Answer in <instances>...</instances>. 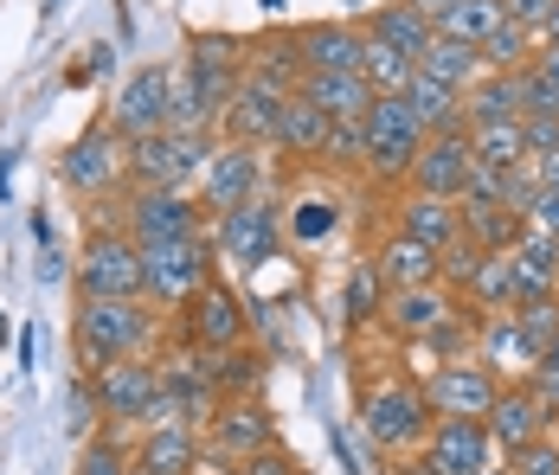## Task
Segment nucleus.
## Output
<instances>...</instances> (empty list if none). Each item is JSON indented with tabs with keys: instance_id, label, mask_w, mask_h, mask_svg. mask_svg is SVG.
I'll list each match as a JSON object with an SVG mask.
<instances>
[{
	"instance_id": "49530a36",
	"label": "nucleus",
	"mask_w": 559,
	"mask_h": 475,
	"mask_svg": "<svg viewBox=\"0 0 559 475\" xmlns=\"http://www.w3.org/2000/svg\"><path fill=\"white\" fill-rule=\"evenodd\" d=\"M322 161H335V167H354V174H360V167H367V122H335Z\"/></svg>"
},
{
	"instance_id": "423d86ee",
	"label": "nucleus",
	"mask_w": 559,
	"mask_h": 475,
	"mask_svg": "<svg viewBox=\"0 0 559 475\" xmlns=\"http://www.w3.org/2000/svg\"><path fill=\"white\" fill-rule=\"evenodd\" d=\"M142 270H148V302L155 309H187L219 276V258H213V238L193 231V238H155V245H142Z\"/></svg>"
},
{
	"instance_id": "13d9d810",
	"label": "nucleus",
	"mask_w": 559,
	"mask_h": 475,
	"mask_svg": "<svg viewBox=\"0 0 559 475\" xmlns=\"http://www.w3.org/2000/svg\"><path fill=\"white\" fill-rule=\"evenodd\" d=\"M534 174H540V187H559V149L554 155H534Z\"/></svg>"
},
{
	"instance_id": "72a5a7b5",
	"label": "nucleus",
	"mask_w": 559,
	"mask_h": 475,
	"mask_svg": "<svg viewBox=\"0 0 559 475\" xmlns=\"http://www.w3.org/2000/svg\"><path fill=\"white\" fill-rule=\"evenodd\" d=\"M200 354H206V347H200ZM206 372H213L219 399H258V385H264V354L245 347V341H231V347H213V354H206Z\"/></svg>"
},
{
	"instance_id": "20e7f679",
	"label": "nucleus",
	"mask_w": 559,
	"mask_h": 475,
	"mask_svg": "<svg viewBox=\"0 0 559 475\" xmlns=\"http://www.w3.org/2000/svg\"><path fill=\"white\" fill-rule=\"evenodd\" d=\"M283 231H289V225H283V206L271 193H258V200H245V206L206 218L213 258H219L225 270H264L283 251Z\"/></svg>"
},
{
	"instance_id": "58836bf2",
	"label": "nucleus",
	"mask_w": 559,
	"mask_h": 475,
	"mask_svg": "<svg viewBox=\"0 0 559 475\" xmlns=\"http://www.w3.org/2000/svg\"><path fill=\"white\" fill-rule=\"evenodd\" d=\"M341 309H347V328H373V321H380V309H386V276H380L373 258H360V264L347 270Z\"/></svg>"
},
{
	"instance_id": "c756f323",
	"label": "nucleus",
	"mask_w": 559,
	"mask_h": 475,
	"mask_svg": "<svg viewBox=\"0 0 559 475\" xmlns=\"http://www.w3.org/2000/svg\"><path fill=\"white\" fill-rule=\"evenodd\" d=\"M329 129H335V122H329L322 109L309 104V97H296V91H289L271 155H277V161H322V149H329Z\"/></svg>"
},
{
	"instance_id": "5701e85b",
	"label": "nucleus",
	"mask_w": 559,
	"mask_h": 475,
	"mask_svg": "<svg viewBox=\"0 0 559 475\" xmlns=\"http://www.w3.org/2000/svg\"><path fill=\"white\" fill-rule=\"evenodd\" d=\"M476 360L496 379H527L534 360H540V347L527 341V328L514 321V309H502V316H476Z\"/></svg>"
},
{
	"instance_id": "7ed1b4c3",
	"label": "nucleus",
	"mask_w": 559,
	"mask_h": 475,
	"mask_svg": "<svg viewBox=\"0 0 559 475\" xmlns=\"http://www.w3.org/2000/svg\"><path fill=\"white\" fill-rule=\"evenodd\" d=\"M78 296H148V270H142V245L135 231L116 218V225H91L78 264H71Z\"/></svg>"
},
{
	"instance_id": "5fc2aeb1",
	"label": "nucleus",
	"mask_w": 559,
	"mask_h": 475,
	"mask_svg": "<svg viewBox=\"0 0 559 475\" xmlns=\"http://www.w3.org/2000/svg\"><path fill=\"white\" fill-rule=\"evenodd\" d=\"M289 231H296V238H322V231H335V206H329V200H296Z\"/></svg>"
},
{
	"instance_id": "bb28decb",
	"label": "nucleus",
	"mask_w": 559,
	"mask_h": 475,
	"mask_svg": "<svg viewBox=\"0 0 559 475\" xmlns=\"http://www.w3.org/2000/svg\"><path fill=\"white\" fill-rule=\"evenodd\" d=\"M200 470V430L193 424H155L135 443V475H193Z\"/></svg>"
},
{
	"instance_id": "0eeeda50",
	"label": "nucleus",
	"mask_w": 559,
	"mask_h": 475,
	"mask_svg": "<svg viewBox=\"0 0 559 475\" xmlns=\"http://www.w3.org/2000/svg\"><path fill=\"white\" fill-rule=\"evenodd\" d=\"M219 149V129H162L148 142H129V180L135 187H193Z\"/></svg>"
},
{
	"instance_id": "f3484780",
	"label": "nucleus",
	"mask_w": 559,
	"mask_h": 475,
	"mask_svg": "<svg viewBox=\"0 0 559 475\" xmlns=\"http://www.w3.org/2000/svg\"><path fill=\"white\" fill-rule=\"evenodd\" d=\"M496 392H502V379L483 367L476 354H469V360H444V367L425 372V399H431L438 418H489Z\"/></svg>"
},
{
	"instance_id": "6ab92c4d",
	"label": "nucleus",
	"mask_w": 559,
	"mask_h": 475,
	"mask_svg": "<svg viewBox=\"0 0 559 475\" xmlns=\"http://www.w3.org/2000/svg\"><path fill=\"white\" fill-rule=\"evenodd\" d=\"M469 174H476V149H469V129H438V135H425V149L412 161V193H438V200H463V187H469Z\"/></svg>"
},
{
	"instance_id": "4be33fe9",
	"label": "nucleus",
	"mask_w": 559,
	"mask_h": 475,
	"mask_svg": "<svg viewBox=\"0 0 559 475\" xmlns=\"http://www.w3.org/2000/svg\"><path fill=\"white\" fill-rule=\"evenodd\" d=\"M444 316H456V289L450 283H418V289H386V309H380V321H386L392 341H405V347H418L431 328Z\"/></svg>"
},
{
	"instance_id": "473e14b6",
	"label": "nucleus",
	"mask_w": 559,
	"mask_h": 475,
	"mask_svg": "<svg viewBox=\"0 0 559 475\" xmlns=\"http://www.w3.org/2000/svg\"><path fill=\"white\" fill-rule=\"evenodd\" d=\"M521 302V276H514V258L508 251H489L483 270L469 276V289H463V309H476V316H502Z\"/></svg>"
},
{
	"instance_id": "393cba45",
	"label": "nucleus",
	"mask_w": 559,
	"mask_h": 475,
	"mask_svg": "<svg viewBox=\"0 0 559 475\" xmlns=\"http://www.w3.org/2000/svg\"><path fill=\"white\" fill-rule=\"evenodd\" d=\"M296 97H309L329 122H367V109H373L380 91L367 84V71H302Z\"/></svg>"
},
{
	"instance_id": "b1692460",
	"label": "nucleus",
	"mask_w": 559,
	"mask_h": 475,
	"mask_svg": "<svg viewBox=\"0 0 559 475\" xmlns=\"http://www.w3.org/2000/svg\"><path fill=\"white\" fill-rule=\"evenodd\" d=\"M373 264H380V276H386V289L444 283V251H438V245H425V238H412V231H399V225L373 245Z\"/></svg>"
},
{
	"instance_id": "dca6fc26",
	"label": "nucleus",
	"mask_w": 559,
	"mask_h": 475,
	"mask_svg": "<svg viewBox=\"0 0 559 475\" xmlns=\"http://www.w3.org/2000/svg\"><path fill=\"white\" fill-rule=\"evenodd\" d=\"M162 392H168L174 424H193V430H206V418L219 412V385H213L206 354H200L193 341H180V347H168V354H162Z\"/></svg>"
},
{
	"instance_id": "a211bd4d",
	"label": "nucleus",
	"mask_w": 559,
	"mask_h": 475,
	"mask_svg": "<svg viewBox=\"0 0 559 475\" xmlns=\"http://www.w3.org/2000/svg\"><path fill=\"white\" fill-rule=\"evenodd\" d=\"M180 71H187V84H193V97H200V116L219 129V109L231 104V91H238V78H245V46H238V39H193Z\"/></svg>"
},
{
	"instance_id": "a878e982",
	"label": "nucleus",
	"mask_w": 559,
	"mask_h": 475,
	"mask_svg": "<svg viewBox=\"0 0 559 475\" xmlns=\"http://www.w3.org/2000/svg\"><path fill=\"white\" fill-rule=\"evenodd\" d=\"M302 39V71H360L367 64V33L354 20H309L296 26Z\"/></svg>"
},
{
	"instance_id": "0e129e2a",
	"label": "nucleus",
	"mask_w": 559,
	"mask_h": 475,
	"mask_svg": "<svg viewBox=\"0 0 559 475\" xmlns=\"http://www.w3.org/2000/svg\"><path fill=\"white\" fill-rule=\"evenodd\" d=\"M483 475H508V463H489V470H483Z\"/></svg>"
},
{
	"instance_id": "864d4df0",
	"label": "nucleus",
	"mask_w": 559,
	"mask_h": 475,
	"mask_svg": "<svg viewBox=\"0 0 559 475\" xmlns=\"http://www.w3.org/2000/svg\"><path fill=\"white\" fill-rule=\"evenodd\" d=\"M502 7H508V20L527 26L534 39H547V26H554V13H559V0H502Z\"/></svg>"
},
{
	"instance_id": "39448f33",
	"label": "nucleus",
	"mask_w": 559,
	"mask_h": 475,
	"mask_svg": "<svg viewBox=\"0 0 559 475\" xmlns=\"http://www.w3.org/2000/svg\"><path fill=\"white\" fill-rule=\"evenodd\" d=\"M97 379V405H104V424L116 430H155V424H174L168 392H162V360H110Z\"/></svg>"
},
{
	"instance_id": "e433bc0d",
	"label": "nucleus",
	"mask_w": 559,
	"mask_h": 475,
	"mask_svg": "<svg viewBox=\"0 0 559 475\" xmlns=\"http://www.w3.org/2000/svg\"><path fill=\"white\" fill-rule=\"evenodd\" d=\"M405 104H412V116L425 122V135H438V129H463V91H450V84L425 78V71L405 84Z\"/></svg>"
},
{
	"instance_id": "de8ad7c7",
	"label": "nucleus",
	"mask_w": 559,
	"mask_h": 475,
	"mask_svg": "<svg viewBox=\"0 0 559 475\" xmlns=\"http://www.w3.org/2000/svg\"><path fill=\"white\" fill-rule=\"evenodd\" d=\"M540 200V174H534V161H521V167H502V206L514 218H527Z\"/></svg>"
},
{
	"instance_id": "09e8293b",
	"label": "nucleus",
	"mask_w": 559,
	"mask_h": 475,
	"mask_svg": "<svg viewBox=\"0 0 559 475\" xmlns=\"http://www.w3.org/2000/svg\"><path fill=\"white\" fill-rule=\"evenodd\" d=\"M508 475H559V437L554 430L534 437L527 450H514V456H508Z\"/></svg>"
},
{
	"instance_id": "c85d7f7f",
	"label": "nucleus",
	"mask_w": 559,
	"mask_h": 475,
	"mask_svg": "<svg viewBox=\"0 0 559 475\" xmlns=\"http://www.w3.org/2000/svg\"><path fill=\"white\" fill-rule=\"evenodd\" d=\"M508 258H514V276H521V302L527 296H559V238L554 231H540V225L521 218V238L508 245Z\"/></svg>"
},
{
	"instance_id": "9d476101",
	"label": "nucleus",
	"mask_w": 559,
	"mask_h": 475,
	"mask_svg": "<svg viewBox=\"0 0 559 475\" xmlns=\"http://www.w3.org/2000/svg\"><path fill=\"white\" fill-rule=\"evenodd\" d=\"M104 122H110L122 142H148V135L174 129V64H142V71H129L122 91L110 97V109H104Z\"/></svg>"
},
{
	"instance_id": "c03bdc74",
	"label": "nucleus",
	"mask_w": 559,
	"mask_h": 475,
	"mask_svg": "<svg viewBox=\"0 0 559 475\" xmlns=\"http://www.w3.org/2000/svg\"><path fill=\"white\" fill-rule=\"evenodd\" d=\"M476 52H483V64H489V71H521V64L534 58V33H527V26H514V20H502V26H496Z\"/></svg>"
},
{
	"instance_id": "e2e57ef3",
	"label": "nucleus",
	"mask_w": 559,
	"mask_h": 475,
	"mask_svg": "<svg viewBox=\"0 0 559 475\" xmlns=\"http://www.w3.org/2000/svg\"><path fill=\"white\" fill-rule=\"evenodd\" d=\"M219 475H245V463H225V470Z\"/></svg>"
},
{
	"instance_id": "2eb2a0df",
	"label": "nucleus",
	"mask_w": 559,
	"mask_h": 475,
	"mask_svg": "<svg viewBox=\"0 0 559 475\" xmlns=\"http://www.w3.org/2000/svg\"><path fill=\"white\" fill-rule=\"evenodd\" d=\"M283 104H289V91H277V84L258 78V71H245L238 91H231V104L219 109V142L271 149V142H277V122H283Z\"/></svg>"
},
{
	"instance_id": "ddd939ff",
	"label": "nucleus",
	"mask_w": 559,
	"mask_h": 475,
	"mask_svg": "<svg viewBox=\"0 0 559 475\" xmlns=\"http://www.w3.org/2000/svg\"><path fill=\"white\" fill-rule=\"evenodd\" d=\"M271 443H283V437H277V412L264 399H219V412L206 418V450L219 463H251Z\"/></svg>"
},
{
	"instance_id": "1a4fd4ad",
	"label": "nucleus",
	"mask_w": 559,
	"mask_h": 475,
	"mask_svg": "<svg viewBox=\"0 0 559 475\" xmlns=\"http://www.w3.org/2000/svg\"><path fill=\"white\" fill-rule=\"evenodd\" d=\"M58 180L78 200H122L129 187V142L116 135L110 122H91L64 155H58Z\"/></svg>"
},
{
	"instance_id": "f03ea898",
	"label": "nucleus",
	"mask_w": 559,
	"mask_h": 475,
	"mask_svg": "<svg viewBox=\"0 0 559 475\" xmlns=\"http://www.w3.org/2000/svg\"><path fill=\"white\" fill-rule=\"evenodd\" d=\"M431 424H438V412H431V399H425V379L386 372L380 385L360 392V430L373 437L380 456H412V450H425Z\"/></svg>"
},
{
	"instance_id": "2f4dec72",
	"label": "nucleus",
	"mask_w": 559,
	"mask_h": 475,
	"mask_svg": "<svg viewBox=\"0 0 559 475\" xmlns=\"http://www.w3.org/2000/svg\"><path fill=\"white\" fill-rule=\"evenodd\" d=\"M476 122H521V78L514 71H483L463 91V129Z\"/></svg>"
},
{
	"instance_id": "052dcab7",
	"label": "nucleus",
	"mask_w": 559,
	"mask_h": 475,
	"mask_svg": "<svg viewBox=\"0 0 559 475\" xmlns=\"http://www.w3.org/2000/svg\"><path fill=\"white\" fill-rule=\"evenodd\" d=\"M540 64H547V71L559 78V39H547V46H540Z\"/></svg>"
},
{
	"instance_id": "aec40b11",
	"label": "nucleus",
	"mask_w": 559,
	"mask_h": 475,
	"mask_svg": "<svg viewBox=\"0 0 559 475\" xmlns=\"http://www.w3.org/2000/svg\"><path fill=\"white\" fill-rule=\"evenodd\" d=\"M418 456L438 475H483L489 463H502V450H496V437H489L483 418H438Z\"/></svg>"
},
{
	"instance_id": "a18cd8bd",
	"label": "nucleus",
	"mask_w": 559,
	"mask_h": 475,
	"mask_svg": "<svg viewBox=\"0 0 559 475\" xmlns=\"http://www.w3.org/2000/svg\"><path fill=\"white\" fill-rule=\"evenodd\" d=\"M514 321L527 328V341H534V347L559 341V296H527V302H514Z\"/></svg>"
},
{
	"instance_id": "6e6d98bb",
	"label": "nucleus",
	"mask_w": 559,
	"mask_h": 475,
	"mask_svg": "<svg viewBox=\"0 0 559 475\" xmlns=\"http://www.w3.org/2000/svg\"><path fill=\"white\" fill-rule=\"evenodd\" d=\"M521 135H527V155H554L559 149V116H521Z\"/></svg>"
},
{
	"instance_id": "3c124183",
	"label": "nucleus",
	"mask_w": 559,
	"mask_h": 475,
	"mask_svg": "<svg viewBox=\"0 0 559 475\" xmlns=\"http://www.w3.org/2000/svg\"><path fill=\"white\" fill-rule=\"evenodd\" d=\"M527 385L547 399V412L559 418V341H547V347H540V360H534V372H527Z\"/></svg>"
},
{
	"instance_id": "9b49d317",
	"label": "nucleus",
	"mask_w": 559,
	"mask_h": 475,
	"mask_svg": "<svg viewBox=\"0 0 559 475\" xmlns=\"http://www.w3.org/2000/svg\"><path fill=\"white\" fill-rule=\"evenodd\" d=\"M258 193H271V161H264V149H251V142H219L213 161H206V174H200V206H206V218L245 206V200H258Z\"/></svg>"
},
{
	"instance_id": "6e6552de",
	"label": "nucleus",
	"mask_w": 559,
	"mask_h": 475,
	"mask_svg": "<svg viewBox=\"0 0 559 475\" xmlns=\"http://www.w3.org/2000/svg\"><path fill=\"white\" fill-rule=\"evenodd\" d=\"M425 149V122L412 116L405 97H373L367 109V180H380V187H405L412 180V161Z\"/></svg>"
},
{
	"instance_id": "412c9836",
	"label": "nucleus",
	"mask_w": 559,
	"mask_h": 475,
	"mask_svg": "<svg viewBox=\"0 0 559 475\" xmlns=\"http://www.w3.org/2000/svg\"><path fill=\"white\" fill-rule=\"evenodd\" d=\"M489 437H496V450L514 456V450H527L534 437H547L554 430V412H547V399L527 385V379H508L502 392H496V405H489Z\"/></svg>"
},
{
	"instance_id": "f704fd0d",
	"label": "nucleus",
	"mask_w": 559,
	"mask_h": 475,
	"mask_svg": "<svg viewBox=\"0 0 559 475\" xmlns=\"http://www.w3.org/2000/svg\"><path fill=\"white\" fill-rule=\"evenodd\" d=\"M245 71L271 78L277 91H296V84H302V39H296V33H264V39H251V46H245Z\"/></svg>"
},
{
	"instance_id": "f8f14e48",
	"label": "nucleus",
	"mask_w": 559,
	"mask_h": 475,
	"mask_svg": "<svg viewBox=\"0 0 559 475\" xmlns=\"http://www.w3.org/2000/svg\"><path fill=\"white\" fill-rule=\"evenodd\" d=\"M122 225L135 231V245L193 238V231H206V206H200V193H180V187H135L122 200Z\"/></svg>"
},
{
	"instance_id": "603ef678",
	"label": "nucleus",
	"mask_w": 559,
	"mask_h": 475,
	"mask_svg": "<svg viewBox=\"0 0 559 475\" xmlns=\"http://www.w3.org/2000/svg\"><path fill=\"white\" fill-rule=\"evenodd\" d=\"M97 418H104V405H97V379L84 372V379L71 385V430H78V437H91V430H97Z\"/></svg>"
},
{
	"instance_id": "a19ab883",
	"label": "nucleus",
	"mask_w": 559,
	"mask_h": 475,
	"mask_svg": "<svg viewBox=\"0 0 559 475\" xmlns=\"http://www.w3.org/2000/svg\"><path fill=\"white\" fill-rule=\"evenodd\" d=\"M469 149H476V167H521V161H534L521 122H476L469 129Z\"/></svg>"
},
{
	"instance_id": "79ce46f5",
	"label": "nucleus",
	"mask_w": 559,
	"mask_h": 475,
	"mask_svg": "<svg viewBox=\"0 0 559 475\" xmlns=\"http://www.w3.org/2000/svg\"><path fill=\"white\" fill-rule=\"evenodd\" d=\"M71 475H135V450L122 443V430L104 424V430H91L84 437V450H78V470Z\"/></svg>"
},
{
	"instance_id": "37998d69",
	"label": "nucleus",
	"mask_w": 559,
	"mask_h": 475,
	"mask_svg": "<svg viewBox=\"0 0 559 475\" xmlns=\"http://www.w3.org/2000/svg\"><path fill=\"white\" fill-rule=\"evenodd\" d=\"M367 84L380 91V97H405V84L418 78V58L412 52H399V46H380V39H367Z\"/></svg>"
},
{
	"instance_id": "4c0bfd02",
	"label": "nucleus",
	"mask_w": 559,
	"mask_h": 475,
	"mask_svg": "<svg viewBox=\"0 0 559 475\" xmlns=\"http://www.w3.org/2000/svg\"><path fill=\"white\" fill-rule=\"evenodd\" d=\"M502 20H508L502 0H450L444 13H438V33L444 39H463V46H483Z\"/></svg>"
},
{
	"instance_id": "680f3d73",
	"label": "nucleus",
	"mask_w": 559,
	"mask_h": 475,
	"mask_svg": "<svg viewBox=\"0 0 559 475\" xmlns=\"http://www.w3.org/2000/svg\"><path fill=\"white\" fill-rule=\"evenodd\" d=\"M412 7H418V13H431V20H438V13H444L450 0H412Z\"/></svg>"
},
{
	"instance_id": "7c9ffc66",
	"label": "nucleus",
	"mask_w": 559,
	"mask_h": 475,
	"mask_svg": "<svg viewBox=\"0 0 559 475\" xmlns=\"http://www.w3.org/2000/svg\"><path fill=\"white\" fill-rule=\"evenodd\" d=\"M399 231H412V238H425V245H438L450 251L456 238H463V206L456 200H438V193H399Z\"/></svg>"
},
{
	"instance_id": "bf43d9fd",
	"label": "nucleus",
	"mask_w": 559,
	"mask_h": 475,
	"mask_svg": "<svg viewBox=\"0 0 559 475\" xmlns=\"http://www.w3.org/2000/svg\"><path fill=\"white\" fill-rule=\"evenodd\" d=\"M399 475H438V470H431V463H425V456H418V450H412V456H405V463H399Z\"/></svg>"
},
{
	"instance_id": "cd10ccee",
	"label": "nucleus",
	"mask_w": 559,
	"mask_h": 475,
	"mask_svg": "<svg viewBox=\"0 0 559 475\" xmlns=\"http://www.w3.org/2000/svg\"><path fill=\"white\" fill-rule=\"evenodd\" d=\"M360 33H367V39H380V46H399V52L425 58V46L438 39V20H431V13H418L412 0H380V7L360 20Z\"/></svg>"
},
{
	"instance_id": "8fccbe9b",
	"label": "nucleus",
	"mask_w": 559,
	"mask_h": 475,
	"mask_svg": "<svg viewBox=\"0 0 559 475\" xmlns=\"http://www.w3.org/2000/svg\"><path fill=\"white\" fill-rule=\"evenodd\" d=\"M483 258H489V251H483L476 238H456V245H450V251H444V283H450V289H456V296L469 289V276L483 270Z\"/></svg>"
},
{
	"instance_id": "4d7b16f0",
	"label": "nucleus",
	"mask_w": 559,
	"mask_h": 475,
	"mask_svg": "<svg viewBox=\"0 0 559 475\" xmlns=\"http://www.w3.org/2000/svg\"><path fill=\"white\" fill-rule=\"evenodd\" d=\"M527 225H540V231H554L559 238V187H540V200L527 212Z\"/></svg>"
},
{
	"instance_id": "4468645a",
	"label": "nucleus",
	"mask_w": 559,
	"mask_h": 475,
	"mask_svg": "<svg viewBox=\"0 0 559 475\" xmlns=\"http://www.w3.org/2000/svg\"><path fill=\"white\" fill-rule=\"evenodd\" d=\"M180 316V341H193V347H231V341H245V328H251V302L225 283V276H213L187 309H174Z\"/></svg>"
},
{
	"instance_id": "c9c22d12",
	"label": "nucleus",
	"mask_w": 559,
	"mask_h": 475,
	"mask_svg": "<svg viewBox=\"0 0 559 475\" xmlns=\"http://www.w3.org/2000/svg\"><path fill=\"white\" fill-rule=\"evenodd\" d=\"M418 71H425V78H438V84H450V91H469L489 64H483L476 46H463V39H444V33H438V39L425 46V58H418Z\"/></svg>"
},
{
	"instance_id": "69168bd1",
	"label": "nucleus",
	"mask_w": 559,
	"mask_h": 475,
	"mask_svg": "<svg viewBox=\"0 0 559 475\" xmlns=\"http://www.w3.org/2000/svg\"><path fill=\"white\" fill-rule=\"evenodd\" d=\"M547 39H559V13H554V26H547Z\"/></svg>"
},
{
	"instance_id": "f257e3e1",
	"label": "nucleus",
	"mask_w": 559,
	"mask_h": 475,
	"mask_svg": "<svg viewBox=\"0 0 559 475\" xmlns=\"http://www.w3.org/2000/svg\"><path fill=\"white\" fill-rule=\"evenodd\" d=\"M155 334H162V309L148 296H78V309H71V354L84 372L148 354Z\"/></svg>"
},
{
	"instance_id": "ea45409f",
	"label": "nucleus",
	"mask_w": 559,
	"mask_h": 475,
	"mask_svg": "<svg viewBox=\"0 0 559 475\" xmlns=\"http://www.w3.org/2000/svg\"><path fill=\"white\" fill-rule=\"evenodd\" d=\"M463 206V238H476L483 251H508L521 238V218L508 206H489V200H456Z\"/></svg>"
}]
</instances>
